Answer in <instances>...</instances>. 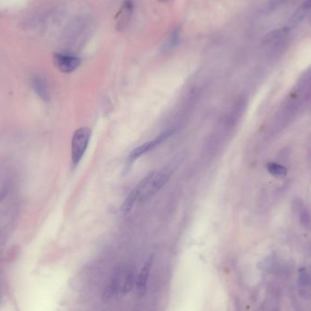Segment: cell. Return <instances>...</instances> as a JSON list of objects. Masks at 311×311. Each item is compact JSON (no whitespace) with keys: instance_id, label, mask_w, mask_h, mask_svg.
Segmentation results:
<instances>
[{"instance_id":"obj_1","label":"cell","mask_w":311,"mask_h":311,"mask_svg":"<svg viewBox=\"0 0 311 311\" xmlns=\"http://www.w3.org/2000/svg\"><path fill=\"white\" fill-rule=\"evenodd\" d=\"M173 171L174 170L171 167H166L159 172H155L154 176L142 191V195L139 197L138 201L140 203H144L156 196L157 193H159L169 181L173 175Z\"/></svg>"},{"instance_id":"obj_2","label":"cell","mask_w":311,"mask_h":311,"mask_svg":"<svg viewBox=\"0 0 311 311\" xmlns=\"http://www.w3.org/2000/svg\"><path fill=\"white\" fill-rule=\"evenodd\" d=\"M91 137L89 128H81L75 132L71 141V158L74 165H78L84 156Z\"/></svg>"},{"instance_id":"obj_3","label":"cell","mask_w":311,"mask_h":311,"mask_svg":"<svg viewBox=\"0 0 311 311\" xmlns=\"http://www.w3.org/2000/svg\"><path fill=\"white\" fill-rule=\"evenodd\" d=\"M175 131L176 130L174 128L168 129L165 132L162 133L161 134L156 136L154 140L146 142L145 143L142 144V145H140L139 147H137L131 153V155L129 156V160L130 161H134L136 159H138L139 157H141L143 155H145V154L149 153L151 151L156 149L157 146L161 145L162 142L168 140L170 137L175 133Z\"/></svg>"},{"instance_id":"obj_4","label":"cell","mask_w":311,"mask_h":311,"mask_svg":"<svg viewBox=\"0 0 311 311\" xmlns=\"http://www.w3.org/2000/svg\"><path fill=\"white\" fill-rule=\"evenodd\" d=\"M53 63L55 67L63 73H70L80 67L81 60L71 55L54 53Z\"/></svg>"},{"instance_id":"obj_5","label":"cell","mask_w":311,"mask_h":311,"mask_svg":"<svg viewBox=\"0 0 311 311\" xmlns=\"http://www.w3.org/2000/svg\"><path fill=\"white\" fill-rule=\"evenodd\" d=\"M155 172L156 171L149 173L147 176H145L143 179L140 181V183H138L133 189L132 190V192L130 193L128 197L126 198V200L124 201V203L122 204V211L124 214H127V213L132 211L136 202L139 200V197L142 195V191L144 189V187L146 186V184L148 183V182L151 180V178L154 176Z\"/></svg>"},{"instance_id":"obj_6","label":"cell","mask_w":311,"mask_h":311,"mask_svg":"<svg viewBox=\"0 0 311 311\" xmlns=\"http://www.w3.org/2000/svg\"><path fill=\"white\" fill-rule=\"evenodd\" d=\"M125 271L123 269H119L116 271L115 274L111 278L109 284L107 285L104 293H103V299L110 300L111 298H115L119 294L122 293V285Z\"/></svg>"},{"instance_id":"obj_7","label":"cell","mask_w":311,"mask_h":311,"mask_svg":"<svg viewBox=\"0 0 311 311\" xmlns=\"http://www.w3.org/2000/svg\"><path fill=\"white\" fill-rule=\"evenodd\" d=\"M155 261V256L152 255L150 256L145 264L143 265L142 270L140 272L138 278L135 281L136 289L139 296H144L146 291H147V286H148V280H149L150 274L154 266Z\"/></svg>"},{"instance_id":"obj_8","label":"cell","mask_w":311,"mask_h":311,"mask_svg":"<svg viewBox=\"0 0 311 311\" xmlns=\"http://www.w3.org/2000/svg\"><path fill=\"white\" fill-rule=\"evenodd\" d=\"M289 35H290L289 27L275 29L265 36L264 45L267 47H271L272 49L274 47H280L281 44H284L286 41L288 40V38H289Z\"/></svg>"},{"instance_id":"obj_9","label":"cell","mask_w":311,"mask_h":311,"mask_svg":"<svg viewBox=\"0 0 311 311\" xmlns=\"http://www.w3.org/2000/svg\"><path fill=\"white\" fill-rule=\"evenodd\" d=\"M133 11V0H124L120 11L116 17V28L119 31L124 30L128 26Z\"/></svg>"},{"instance_id":"obj_10","label":"cell","mask_w":311,"mask_h":311,"mask_svg":"<svg viewBox=\"0 0 311 311\" xmlns=\"http://www.w3.org/2000/svg\"><path fill=\"white\" fill-rule=\"evenodd\" d=\"M311 0H305L304 2L296 9L289 20L290 26H296L306 20L311 12Z\"/></svg>"},{"instance_id":"obj_11","label":"cell","mask_w":311,"mask_h":311,"mask_svg":"<svg viewBox=\"0 0 311 311\" xmlns=\"http://www.w3.org/2000/svg\"><path fill=\"white\" fill-rule=\"evenodd\" d=\"M32 88L36 94L38 95L44 102L49 101V93L47 89V82L41 76H35L32 79Z\"/></svg>"},{"instance_id":"obj_12","label":"cell","mask_w":311,"mask_h":311,"mask_svg":"<svg viewBox=\"0 0 311 311\" xmlns=\"http://www.w3.org/2000/svg\"><path fill=\"white\" fill-rule=\"evenodd\" d=\"M181 41V29L179 27H176L170 33L167 40L163 43L162 49L163 51H168L171 49H174L178 46Z\"/></svg>"},{"instance_id":"obj_13","label":"cell","mask_w":311,"mask_h":311,"mask_svg":"<svg viewBox=\"0 0 311 311\" xmlns=\"http://www.w3.org/2000/svg\"><path fill=\"white\" fill-rule=\"evenodd\" d=\"M299 276H298V285L300 292L302 296H306L310 292V286H311V277L310 274L306 267H301L299 269Z\"/></svg>"},{"instance_id":"obj_14","label":"cell","mask_w":311,"mask_h":311,"mask_svg":"<svg viewBox=\"0 0 311 311\" xmlns=\"http://www.w3.org/2000/svg\"><path fill=\"white\" fill-rule=\"evenodd\" d=\"M135 276L134 272L133 270L125 271L124 279H123V285H122V294H127L130 291L133 289V286L135 284Z\"/></svg>"},{"instance_id":"obj_15","label":"cell","mask_w":311,"mask_h":311,"mask_svg":"<svg viewBox=\"0 0 311 311\" xmlns=\"http://www.w3.org/2000/svg\"><path fill=\"white\" fill-rule=\"evenodd\" d=\"M267 170L271 176H276V177H283L287 176L288 169L285 167L284 165L279 164L277 162H271L267 164Z\"/></svg>"},{"instance_id":"obj_16","label":"cell","mask_w":311,"mask_h":311,"mask_svg":"<svg viewBox=\"0 0 311 311\" xmlns=\"http://www.w3.org/2000/svg\"><path fill=\"white\" fill-rule=\"evenodd\" d=\"M290 0H268V4L267 6L269 8H277V7L283 6L285 4H287L288 2H289Z\"/></svg>"},{"instance_id":"obj_17","label":"cell","mask_w":311,"mask_h":311,"mask_svg":"<svg viewBox=\"0 0 311 311\" xmlns=\"http://www.w3.org/2000/svg\"><path fill=\"white\" fill-rule=\"evenodd\" d=\"M161 1H164V0H161Z\"/></svg>"}]
</instances>
